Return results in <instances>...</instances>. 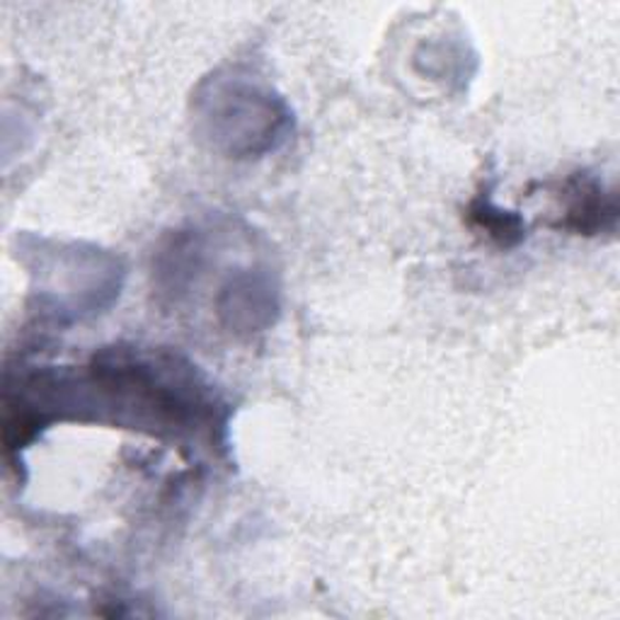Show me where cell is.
Instances as JSON below:
<instances>
[{"label": "cell", "instance_id": "obj_1", "mask_svg": "<svg viewBox=\"0 0 620 620\" xmlns=\"http://www.w3.org/2000/svg\"><path fill=\"white\" fill-rule=\"evenodd\" d=\"M569 189H573V202L567 206V228L597 230L599 226L603 228V216L616 218L613 202H603V189L597 182L575 177L569 182Z\"/></svg>", "mask_w": 620, "mask_h": 620}, {"label": "cell", "instance_id": "obj_2", "mask_svg": "<svg viewBox=\"0 0 620 620\" xmlns=\"http://www.w3.org/2000/svg\"><path fill=\"white\" fill-rule=\"evenodd\" d=\"M472 221L478 226H482L492 238H497L502 246H509L521 238V226L516 216H507V211L492 209L490 204H478L472 209Z\"/></svg>", "mask_w": 620, "mask_h": 620}]
</instances>
